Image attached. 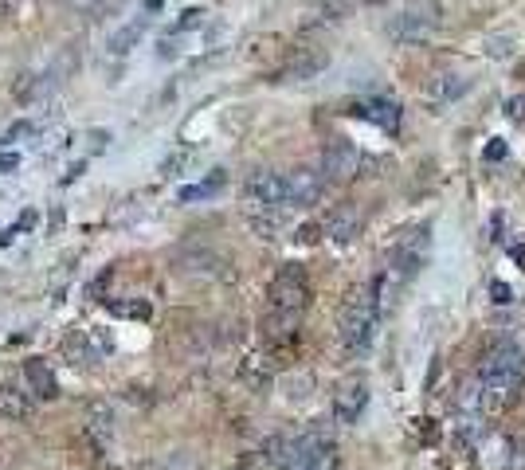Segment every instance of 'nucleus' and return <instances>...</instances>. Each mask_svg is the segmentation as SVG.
Segmentation results:
<instances>
[{"label": "nucleus", "instance_id": "nucleus-1", "mask_svg": "<svg viewBox=\"0 0 525 470\" xmlns=\"http://www.w3.org/2000/svg\"><path fill=\"white\" fill-rule=\"evenodd\" d=\"M310 302V279L298 263H287L279 267V275L271 279V290H267V318H263V333L267 341H290L294 329H298V318Z\"/></svg>", "mask_w": 525, "mask_h": 470}, {"label": "nucleus", "instance_id": "nucleus-2", "mask_svg": "<svg viewBox=\"0 0 525 470\" xmlns=\"http://www.w3.org/2000/svg\"><path fill=\"white\" fill-rule=\"evenodd\" d=\"M525 373V353L518 341H494L478 365V388H482V400H486V412L490 408H506L518 388H522Z\"/></svg>", "mask_w": 525, "mask_h": 470}, {"label": "nucleus", "instance_id": "nucleus-3", "mask_svg": "<svg viewBox=\"0 0 525 470\" xmlns=\"http://www.w3.org/2000/svg\"><path fill=\"white\" fill-rule=\"evenodd\" d=\"M377 326H381V318H377V310H373L369 286H353V290L345 294V302H341V314H337L341 345H345L353 357L369 353V345H373V337H377Z\"/></svg>", "mask_w": 525, "mask_h": 470}, {"label": "nucleus", "instance_id": "nucleus-4", "mask_svg": "<svg viewBox=\"0 0 525 470\" xmlns=\"http://www.w3.org/2000/svg\"><path fill=\"white\" fill-rule=\"evenodd\" d=\"M431 251V228H412V232H404L396 243H392V251H388V267L384 271H392L396 279H412L420 267H424V259H428Z\"/></svg>", "mask_w": 525, "mask_h": 470}, {"label": "nucleus", "instance_id": "nucleus-5", "mask_svg": "<svg viewBox=\"0 0 525 470\" xmlns=\"http://www.w3.org/2000/svg\"><path fill=\"white\" fill-rule=\"evenodd\" d=\"M287 470H337L334 443L322 431H306L287 447Z\"/></svg>", "mask_w": 525, "mask_h": 470}, {"label": "nucleus", "instance_id": "nucleus-6", "mask_svg": "<svg viewBox=\"0 0 525 470\" xmlns=\"http://www.w3.org/2000/svg\"><path fill=\"white\" fill-rule=\"evenodd\" d=\"M251 212H283L287 208V177L275 169H255L243 185Z\"/></svg>", "mask_w": 525, "mask_h": 470}, {"label": "nucleus", "instance_id": "nucleus-7", "mask_svg": "<svg viewBox=\"0 0 525 470\" xmlns=\"http://www.w3.org/2000/svg\"><path fill=\"white\" fill-rule=\"evenodd\" d=\"M361 173V153L345 138H334L322 149V177L326 181H353Z\"/></svg>", "mask_w": 525, "mask_h": 470}, {"label": "nucleus", "instance_id": "nucleus-8", "mask_svg": "<svg viewBox=\"0 0 525 470\" xmlns=\"http://www.w3.org/2000/svg\"><path fill=\"white\" fill-rule=\"evenodd\" d=\"M435 32V8H408L388 24V36L396 44H424Z\"/></svg>", "mask_w": 525, "mask_h": 470}, {"label": "nucleus", "instance_id": "nucleus-9", "mask_svg": "<svg viewBox=\"0 0 525 470\" xmlns=\"http://www.w3.org/2000/svg\"><path fill=\"white\" fill-rule=\"evenodd\" d=\"M365 404H369V384H365V376H349V380H341L334 392V420L337 423H357L361 420V412H365Z\"/></svg>", "mask_w": 525, "mask_h": 470}, {"label": "nucleus", "instance_id": "nucleus-10", "mask_svg": "<svg viewBox=\"0 0 525 470\" xmlns=\"http://www.w3.org/2000/svg\"><path fill=\"white\" fill-rule=\"evenodd\" d=\"M326 192V177L314 173V169H294L287 173V204L294 208H306V204H318Z\"/></svg>", "mask_w": 525, "mask_h": 470}, {"label": "nucleus", "instance_id": "nucleus-11", "mask_svg": "<svg viewBox=\"0 0 525 470\" xmlns=\"http://www.w3.org/2000/svg\"><path fill=\"white\" fill-rule=\"evenodd\" d=\"M318 228H322V235H330L334 243H353V239L361 235V212L349 208V204H341V208H334Z\"/></svg>", "mask_w": 525, "mask_h": 470}, {"label": "nucleus", "instance_id": "nucleus-12", "mask_svg": "<svg viewBox=\"0 0 525 470\" xmlns=\"http://www.w3.org/2000/svg\"><path fill=\"white\" fill-rule=\"evenodd\" d=\"M326 63H330V51H322V47H302V51H294V59L287 63V79L306 83V79H314L318 71H326Z\"/></svg>", "mask_w": 525, "mask_h": 470}, {"label": "nucleus", "instance_id": "nucleus-13", "mask_svg": "<svg viewBox=\"0 0 525 470\" xmlns=\"http://www.w3.org/2000/svg\"><path fill=\"white\" fill-rule=\"evenodd\" d=\"M102 353H106V349L95 345V333H87V329H75V333L63 337V357H67L71 365H95Z\"/></svg>", "mask_w": 525, "mask_h": 470}, {"label": "nucleus", "instance_id": "nucleus-14", "mask_svg": "<svg viewBox=\"0 0 525 470\" xmlns=\"http://www.w3.org/2000/svg\"><path fill=\"white\" fill-rule=\"evenodd\" d=\"M353 114L369 118L373 126H381V130H388V134L400 130V102H392V98H369V102H357Z\"/></svg>", "mask_w": 525, "mask_h": 470}, {"label": "nucleus", "instance_id": "nucleus-15", "mask_svg": "<svg viewBox=\"0 0 525 470\" xmlns=\"http://www.w3.org/2000/svg\"><path fill=\"white\" fill-rule=\"evenodd\" d=\"M400 286H404V279H396L392 271H381L377 279L369 282V298H373V310H377V318H384V314L396 306V298H400Z\"/></svg>", "mask_w": 525, "mask_h": 470}, {"label": "nucleus", "instance_id": "nucleus-16", "mask_svg": "<svg viewBox=\"0 0 525 470\" xmlns=\"http://www.w3.org/2000/svg\"><path fill=\"white\" fill-rule=\"evenodd\" d=\"M471 87V79H463V75H435L428 83V98L431 106H447V102H455L459 94H467Z\"/></svg>", "mask_w": 525, "mask_h": 470}, {"label": "nucleus", "instance_id": "nucleus-17", "mask_svg": "<svg viewBox=\"0 0 525 470\" xmlns=\"http://www.w3.org/2000/svg\"><path fill=\"white\" fill-rule=\"evenodd\" d=\"M24 376H28V388H32V396H40V400H51V396H55V373L48 369V361L32 357V361L24 365Z\"/></svg>", "mask_w": 525, "mask_h": 470}, {"label": "nucleus", "instance_id": "nucleus-18", "mask_svg": "<svg viewBox=\"0 0 525 470\" xmlns=\"http://www.w3.org/2000/svg\"><path fill=\"white\" fill-rule=\"evenodd\" d=\"M0 416H8V420L32 416V396H24L16 388H0Z\"/></svg>", "mask_w": 525, "mask_h": 470}, {"label": "nucleus", "instance_id": "nucleus-19", "mask_svg": "<svg viewBox=\"0 0 525 470\" xmlns=\"http://www.w3.org/2000/svg\"><path fill=\"white\" fill-rule=\"evenodd\" d=\"M145 24H149V16H138V20L130 24V28H122V32H114V36H110V51H114V55H122V51H130V47H134V44H138V40H142Z\"/></svg>", "mask_w": 525, "mask_h": 470}, {"label": "nucleus", "instance_id": "nucleus-20", "mask_svg": "<svg viewBox=\"0 0 525 470\" xmlns=\"http://www.w3.org/2000/svg\"><path fill=\"white\" fill-rule=\"evenodd\" d=\"M87 427H91V435H98V439H110V435H114V416H110V408H106V404H95Z\"/></svg>", "mask_w": 525, "mask_h": 470}, {"label": "nucleus", "instance_id": "nucleus-21", "mask_svg": "<svg viewBox=\"0 0 525 470\" xmlns=\"http://www.w3.org/2000/svg\"><path fill=\"white\" fill-rule=\"evenodd\" d=\"M251 228L263 239H275L279 228H283V220H279V212H251Z\"/></svg>", "mask_w": 525, "mask_h": 470}, {"label": "nucleus", "instance_id": "nucleus-22", "mask_svg": "<svg viewBox=\"0 0 525 470\" xmlns=\"http://www.w3.org/2000/svg\"><path fill=\"white\" fill-rule=\"evenodd\" d=\"M224 185V169H216L204 185H192V188H181V200H204V196H212L216 188Z\"/></svg>", "mask_w": 525, "mask_h": 470}, {"label": "nucleus", "instance_id": "nucleus-23", "mask_svg": "<svg viewBox=\"0 0 525 470\" xmlns=\"http://www.w3.org/2000/svg\"><path fill=\"white\" fill-rule=\"evenodd\" d=\"M349 4H353V0H314V16H322V20H337V16H345Z\"/></svg>", "mask_w": 525, "mask_h": 470}, {"label": "nucleus", "instance_id": "nucleus-24", "mask_svg": "<svg viewBox=\"0 0 525 470\" xmlns=\"http://www.w3.org/2000/svg\"><path fill=\"white\" fill-rule=\"evenodd\" d=\"M506 114H510L514 122H525V98H510V102H506Z\"/></svg>", "mask_w": 525, "mask_h": 470}, {"label": "nucleus", "instance_id": "nucleus-25", "mask_svg": "<svg viewBox=\"0 0 525 470\" xmlns=\"http://www.w3.org/2000/svg\"><path fill=\"white\" fill-rule=\"evenodd\" d=\"M16 165H20L16 153H0V173H8V169H16Z\"/></svg>", "mask_w": 525, "mask_h": 470}, {"label": "nucleus", "instance_id": "nucleus-26", "mask_svg": "<svg viewBox=\"0 0 525 470\" xmlns=\"http://www.w3.org/2000/svg\"><path fill=\"white\" fill-rule=\"evenodd\" d=\"M502 153H506V145H502V141H494V145H490V149H486V157H490V161H498V157H502Z\"/></svg>", "mask_w": 525, "mask_h": 470}, {"label": "nucleus", "instance_id": "nucleus-27", "mask_svg": "<svg viewBox=\"0 0 525 470\" xmlns=\"http://www.w3.org/2000/svg\"><path fill=\"white\" fill-rule=\"evenodd\" d=\"M20 8V0H0V16H12Z\"/></svg>", "mask_w": 525, "mask_h": 470}]
</instances>
